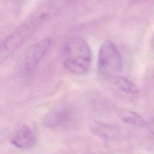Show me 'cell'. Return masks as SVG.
I'll list each match as a JSON object with an SVG mask.
<instances>
[{
    "label": "cell",
    "mask_w": 154,
    "mask_h": 154,
    "mask_svg": "<svg viewBox=\"0 0 154 154\" xmlns=\"http://www.w3.org/2000/svg\"><path fill=\"white\" fill-rule=\"evenodd\" d=\"M92 54L87 42L80 37H73L66 42L61 53L64 67L75 75L85 73L89 69Z\"/></svg>",
    "instance_id": "1"
},
{
    "label": "cell",
    "mask_w": 154,
    "mask_h": 154,
    "mask_svg": "<svg viewBox=\"0 0 154 154\" xmlns=\"http://www.w3.org/2000/svg\"><path fill=\"white\" fill-rule=\"evenodd\" d=\"M48 17V14L46 13L33 16L12 31L0 45V64L16 52Z\"/></svg>",
    "instance_id": "2"
},
{
    "label": "cell",
    "mask_w": 154,
    "mask_h": 154,
    "mask_svg": "<svg viewBox=\"0 0 154 154\" xmlns=\"http://www.w3.org/2000/svg\"><path fill=\"white\" fill-rule=\"evenodd\" d=\"M123 61L120 51L113 42L105 40L99 49L97 59V70L106 79H116L120 76Z\"/></svg>",
    "instance_id": "3"
},
{
    "label": "cell",
    "mask_w": 154,
    "mask_h": 154,
    "mask_svg": "<svg viewBox=\"0 0 154 154\" xmlns=\"http://www.w3.org/2000/svg\"><path fill=\"white\" fill-rule=\"evenodd\" d=\"M51 43V38H45L28 48L22 61V67L26 72H31L37 67L49 50Z\"/></svg>",
    "instance_id": "4"
},
{
    "label": "cell",
    "mask_w": 154,
    "mask_h": 154,
    "mask_svg": "<svg viewBox=\"0 0 154 154\" xmlns=\"http://www.w3.org/2000/svg\"><path fill=\"white\" fill-rule=\"evenodd\" d=\"M73 111L65 105L55 107L45 117L43 123L45 126L50 128H56L68 125L73 119Z\"/></svg>",
    "instance_id": "5"
},
{
    "label": "cell",
    "mask_w": 154,
    "mask_h": 154,
    "mask_svg": "<svg viewBox=\"0 0 154 154\" xmlns=\"http://www.w3.org/2000/svg\"><path fill=\"white\" fill-rule=\"evenodd\" d=\"M36 140L33 130L29 126L23 125L19 127L10 137L11 143L17 148L27 149L32 147Z\"/></svg>",
    "instance_id": "6"
},
{
    "label": "cell",
    "mask_w": 154,
    "mask_h": 154,
    "mask_svg": "<svg viewBox=\"0 0 154 154\" xmlns=\"http://www.w3.org/2000/svg\"><path fill=\"white\" fill-rule=\"evenodd\" d=\"M120 119L125 123L137 127H142L146 125L143 117L138 114L128 110H122L118 113Z\"/></svg>",
    "instance_id": "7"
},
{
    "label": "cell",
    "mask_w": 154,
    "mask_h": 154,
    "mask_svg": "<svg viewBox=\"0 0 154 154\" xmlns=\"http://www.w3.org/2000/svg\"><path fill=\"white\" fill-rule=\"evenodd\" d=\"M90 129L94 135L104 140L111 139L114 135L113 129L108 125L101 123H94L91 126Z\"/></svg>",
    "instance_id": "8"
},
{
    "label": "cell",
    "mask_w": 154,
    "mask_h": 154,
    "mask_svg": "<svg viewBox=\"0 0 154 154\" xmlns=\"http://www.w3.org/2000/svg\"><path fill=\"white\" fill-rule=\"evenodd\" d=\"M115 84L120 90L125 93L137 94L140 92V89L135 84L124 76H120L116 78Z\"/></svg>",
    "instance_id": "9"
},
{
    "label": "cell",
    "mask_w": 154,
    "mask_h": 154,
    "mask_svg": "<svg viewBox=\"0 0 154 154\" xmlns=\"http://www.w3.org/2000/svg\"><path fill=\"white\" fill-rule=\"evenodd\" d=\"M148 127H149V131H150L153 134H154V118H153L152 119L150 120V121L149 122Z\"/></svg>",
    "instance_id": "10"
}]
</instances>
